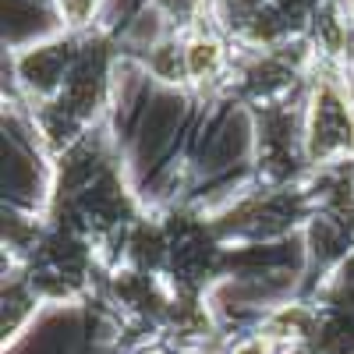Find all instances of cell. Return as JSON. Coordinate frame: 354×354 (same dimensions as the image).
Returning a JSON list of instances; mask_svg holds the SVG:
<instances>
[{
    "label": "cell",
    "instance_id": "6da1fadb",
    "mask_svg": "<svg viewBox=\"0 0 354 354\" xmlns=\"http://www.w3.org/2000/svg\"><path fill=\"white\" fill-rule=\"evenodd\" d=\"M319 131H322V138L312 142V153H319V156H326L330 149H347V145H354L351 113H347V106L337 93H326L315 103V135Z\"/></svg>",
    "mask_w": 354,
    "mask_h": 354
},
{
    "label": "cell",
    "instance_id": "7a4b0ae2",
    "mask_svg": "<svg viewBox=\"0 0 354 354\" xmlns=\"http://www.w3.org/2000/svg\"><path fill=\"white\" fill-rule=\"evenodd\" d=\"M220 61H223V53H220V43L216 39L198 36L185 50V71H188V78H209L220 68Z\"/></svg>",
    "mask_w": 354,
    "mask_h": 354
},
{
    "label": "cell",
    "instance_id": "3957f363",
    "mask_svg": "<svg viewBox=\"0 0 354 354\" xmlns=\"http://www.w3.org/2000/svg\"><path fill=\"white\" fill-rule=\"evenodd\" d=\"M270 351L273 347H270V340H266V337H252V340L234 347V354H270Z\"/></svg>",
    "mask_w": 354,
    "mask_h": 354
}]
</instances>
